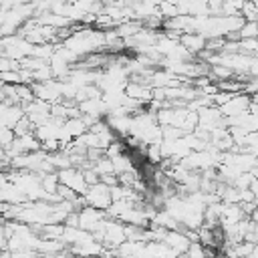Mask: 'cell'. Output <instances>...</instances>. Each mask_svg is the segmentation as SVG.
I'll return each mask as SVG.
<instances>
[{
  "label": "cell",
  "instance_id": "1",
  "mask_svg": "<svg viewBox=\"0 0 258 258\" xmlns=\"http://www.w3.org/2000/svg\"><path fill=\"white\" fill-rule=\"evenodd\" d=\"M58 183L69 187L71 191L75 194H85L87 191V183H85V175L79 171V169H73V167H67V169H60L58 171Z\"/></svg>",
  "mask_w": 258,
  "mask_h": 258
}]
</instances>
